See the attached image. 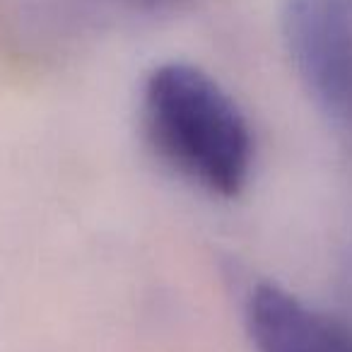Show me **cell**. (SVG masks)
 I'll return each instance as SVG.
<instances>
[{
  "label": "cell",
  "mask_w": 352,
  "mask_h": 352,
  "mask_svg": "<svg viewBox=\"0 0 352 352\" xmlns=\"http://www.w3.org/2000/svg\"><path fill=\"white\" fill-rule=\"evenodd\" d=\"M138 3H157V0H138Z\"/></svg>",
  "instance_id": "4"
},
{
  "label": "cell",
  "mask_w": 352,
  "mask_h": 352,
  "mask_svg": "<svg viewBox=\"0 0 352 352\" xmlns=\"http://www.w3.org/2000/svg\"><path fill=\"white\" fill-rule=\"evenodd\" d=\"M283 41L311 102L352 126V0H285Z\"/></svg>",
  "instance_id": "2"
},
{
  "label": "cell",
  "mask_w": 352,
  "mask_h": 352,
  "mask_svg": "<svg viewBox=\"0 0 352 352\" xmlns=\"http://www.w3.org/2000/svg\"><path fill=\"white\" fill-rule=\"evenodd\" d=\"M140 121L155 155L191 186L234 198L249 184V121L232 94L198 65H157L142 85Z\"/></svg>",
  "instance_id": "1"
},
{
  "label": "cell",
  "mask_w": 352,
  "mask_h": 352,
  "mask_svg": "<svg viewBox=\"0 0 352 352\" xmlns=\"http://www.w3.org/2000/svg\"><path fill=\"white\" fill-rule=\"evenodd\" d=\"M246 331L256 352H352V331L275 283L246 297Z\"/></svg>",
  "instance_id": "3"
}]
</instances>
